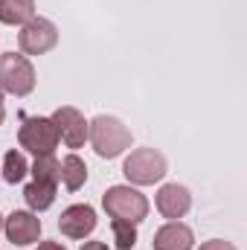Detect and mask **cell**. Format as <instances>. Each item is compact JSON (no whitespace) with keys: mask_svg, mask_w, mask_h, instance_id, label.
<instances>
[{"mask_svg":"<svg viewBox=\"0 0 247 250\" xmlns=\"http://www.w3.org/2000/svg\"><path fill=\"white\" fill-rule=\"evenodd\" d=\"M87 143L93 146V151L105 160H114L131 148V128L120 117H108L99 114L87 123Z\"/></svg>","mask_w":247,"mask_h":250,"instance_id":"6da1fadb","label":"cell"},{"mask_svg":"<svg viewBox=\"0 0 247 250\" xmlns=\"http://www.w3.org/2000/svg\"><path fill=\"white\" fill-rule=\"evenodd\" d=\"M169 172V163H166V154L145 146V148H134L123 163V175L128 178L131 187H154L166 178Z\"/></svg>","mask_w":247,"mask_h":250,"instance_id":"7a4b0ae2","label":"cell"},{"mask_svg":"<svg viewBox=\"0 0 247 250\" xmlns=\"http://www.w3.org/2000/svg\"><path fill=\"white\" fill-rule=\"evenodd\" d=\"M102 207L111 218H123V221H131V224H140L148 215V198L131 184L108 187V192L102 195Z\"/></svg>","mask_w":247,"mask_h":250,"instance_id":"3957f363","label":"cell"},{"mask_svg":"<svg viewBox=\"0 0 247 250\" xmlns=\"http://www.w3.org/2000/svg\"><path fill=\"white\" fill-rule=\"evenodd\" d=\"M35 67L23 53H0V90L9 96H29L35 90Z\"/></svg>","mask_w":247,"mask_h":250,"instance_id":"277c9868","label":"cell"},{"mask_svg":"<svg viewBox=\"0 0 247 250\" xmlns=\"http://www.w3.org/2000/svg\"><path fill=\"white\" fill-rule=\"evenodd\" d=\"M59 131H56V123L50 117H26L21 131H18V146L35 157L41 154H56L59 148Z\"/></svg>","mask_w":247,"mask_h":250,"instance_id":"5b68a950","label":"cell"},{"mask_svg":"<svg viewBox=\"0 0 247 250\" xmlns=\"http://www.w3.org/2000/svg\"><path fill=\"white\" fill-rule=\"evenodd\" d=\"M56 44H59V26L41 15L26 21L18 32V47L23 56H47L50 50H56Z\"/></svg>","mask_w":247,"mask_h":250,"instance_id":"8992f818","label":"cell"},{"mask_svg":"<svg viewBox=\"0 0 247 250\" xmlns=\"http://www.w3.org/2000/svg\"><path fill=\"white\" fill-rule=\"evenodd\" d=\"M3 233L12 245L18 248H29L41 242V218L32 209H15L12 215L3 218Z\"/></svg>","mask_w":247,"mask_h":250,"instance_id":"52a82bcc","label":"cell"},{"mask_svg":"<svg viewBox=\"0 0 247 250\" xmlns=\"http://www.w3.org/2000/svg\"><path fill=\"white\" fill-rule=\"evenodd\" d=\"M56 123V131H59V140H62L67 148H84L87 143V120L79 108L73 105H62L53 111L50 117Z\"/></svg>","mask_w":247,"mask_h":250,"instance_id":"ba28073f","label":"cell"},{"mask_svg":"<svg viewBox=\"0 0 247 250\" xmlns=\"http://www.w3.org/2000/svg\"><path fill=\"white\" fill-rule=\"evenodd\" d=\"M96 224H99V218L90 204H70L59 215V230L67 239H87L96 230Z\"/></svg>","mask_w":247,"mask_h":250,"instance_id":"9c48e42d","label":"cell"},{"mask_svg":"<svg viewBox=\"0 0 247 250\" xmlns=\"http://www.w3.org/2000/svg\"><path fill=\"white\" fill-rule=\"evenodd\" d=\"M154 207L163 218L169 221H181L186 212L192 209V192L184 184H163L154 195Z\"/></svg>","mask_w":247,"mask_h":250,"instance_id":"30bf717a","label":"cell"},{"mask_svg":"<svg viewBox=\"0 0 247 250\" xmlns=\"http://www.w3.org/2000/svg\"><path fill=\"white\" fill-rule=\"evenodd\" d=\"M154 250H192L195 248V233L184 221H166L157 233H154Z\"/></svg>","mask_w":247,"mask_h":250,"instance_id":"8fae6325","label":"cell"},{"mask_svg":"<svg viewBox=\"0 0 247 250\" xmlns=\"http://www.w3.org/2000/svg\"><path fill=\"white\" fill-rule=\"evenodd\" d=\"M56 192H59L56 184L32 181V184L23 187V201H26V207H29L32 212H44V209H50V207L56 204Z\"/></svg>","mask_w":247,"mask_h":250,"instance_id":"7c38bea8","label":"cell"},{"mask_svg":"<svg viewBox=\"0 0 247 250\" xmlns=\"http://www.w3.org/2000/svg\"><path fill=\"white\" fill-rule=\"evenodd\" d=\"M35 18V0H0V23L23 26Z\"/></svg>","mask_w":247,"mask_h":250,"instance_id":"4fadbf2b","label":"cell"},{"mask_svg":"<svg viewBox=\"0 0 247 250\" xmlns=\"http://www.w3.org/2000/svg\"><path fill=\"white\" fill-rule=\"evenodd\" d=\"M62 184L70 192H76V189H82L87 184V166H84V160L76 151H70L62 160Z\"/></svg>","mask_w":247,"mask_h":250,"instance_id":"5bb4252c","label":"cell"},{"mask_svg":"<svg viewBox=\"0 0 247 250\" xmlns=\"http://www.w3.org/2000/svg\"><path fill=\"white\" fill-rule=\"evenodd\" d=\"M29 172H32V181L56 184L59 187V181H62V160L56 154H41V157H35V163H32Z\"/></svg>","mask_w":247,"mask_h":250,"instance_id":"9a60e30c","label":"cell"},{"mask_svg":"<svg viewBox=\"0 0 247 250\" xmlns=\"http://www.w3.org/2000/svg\"><path fill=\"white\" fill-rule=\"evenodd\" d=\"M3 181L6 184H21L26 175H29V163H26V154L21 151V148H12V151H6V157H3Z\"/></svg>","mask_w":247,"mask_h":250,"instance_id":"2e32d148","label":"cell"},{"mask_svg":"<svg viewBox=\"0 0 247 250\" xmlns=\"http://www.w3.org/2000/svg\"><path fill=\"white\" fill-rule=\"evenodd\" d=\"M111 233H114V242L120 250H131L137 245V224H131V221L111 218Z\"/></svg>","mask_w":247,"mask_h":250,"instance_id":"e0dca14e","label":"cell"},{"mask_svg":"<svg viewBox=\"0 0 247 250\" xmlns=\"http://www.w3.org/2000/svg\"><path fill=\"white\" fill-rule=\"evenodd\" d=\"M198 250H236L233 242H224V239H209V242H204Z\"/></svg>","mask_w":247,"mask_h":250,"instance_id":"ac0fdd59","label":"cell"},{"mask_svg":"<svg viewBox=\"0 0 247 250\" xmlns=\"http://www.w3.org/2000/svg\"><path fill=\"white\" fill-rule=\"evenodd\" d=\"M35 250H67L62 242H38V248Z\"/></svg>","mask_w":247,"mask_h":250,"instance_id":"d6986e66","label":"cell"},{"mask_svg":"<svg viewBox=\"0 0 247 250\" xmlns=\"http://www.w3.org/2000/svg\"><path fill=\"white\" fill-rule=\"evenodd\" d=\"M79 250H111V248H108L105 242H84Z\"/></svg>","mask_w":247,"mask_h":250,"instance_id":"ffe728a7","label":"cell"},{"mask_svg":"<svg viewBox=\"0 0 247 250\" xmlns=\"http://www.w3.org/2000/svg\"><path fill=\"white\" fill-rule=\"evenodd\" d=\"M6 120V99H3V90H0V125Z\"/></svg>","mask_w":247,"mask_h":250,"instance_id":"44dd1931","label":"cell"},{"mask_svg":"<svg viewBox=\"0 0 247 250\" xmlns=\"http://www.w3.org/2000/svg\"><path fill=\"white\" fill-rule=\"evenodd\" d=\"M0 230H3V215H0Z\"/></svg>","mask_w":247,"mask_h":250,"instance_id":"7402d4cb","label":"cell"}]
</instances>
